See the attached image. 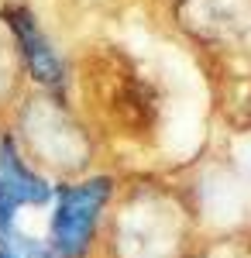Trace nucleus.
<instances>
[{
	"label": "nucleus",
	"mask_w": 251,
	"mask_h": 258,
	"mask_svg": "<svg viewBox=\"0 0 251 258\" xmlns=\"http://www.w3.org/2000/svg\"><path fill=\"white\" fill-rule=\"evenodd\" d=\"M114 182L107 176H93L83 182H69L55 189V210L48 220V248L55 258H86L97 234L100 214L110 200Z\"/></svg>",
	"instance_id": "1"
},
{
	"label": "nucleus",
	"mask_w": 251,
	"mask_h": 258,
	"mask_svg": "<svg viewBox=\"0 0 251 258\" xmlns=\"http://www.w3.org/2000/svg\"><path fill=\"white\" fill-rule=\"evenodd\" d=\"M52 200L48 179L38 176L14 138H0V238L14 231V217L21 207H41Z\"/></svg>",
	"instance_id": "2"
},
{
	"label": "nucleus",
	"mask_w": 251,
	"mask_h": 258,
	"mask_svg": "<svg viewBox=\"0 0 251 258\" xmlns=\"http://www.w3.org/2000/svg\"><path fill=\"white\" fill-rule=\"evenodd\" d=\"M4 21L11 24V31H14V38L21 45V55H24V66L31 69V76L41 86H48V90H62V83H66L62 62H58L52 41L45 38V31L38 28L35 14L28 7L11 4V7H4Z\"/></svg>",
	"instance_id": "3"
},
{
	"label": "nucleus",
	"mask_w": 251,
	"mask_h": 258,
	"mask_svg": "<svg viewBox=\"0 0 251 258\" xmlns=\"http://www.w3.org/2000/svg\"><path fill=\"white\" fill-rule=\"evenodd\" d=\"M0 258H55V255H52L48 244L11 231L7 238H0Z\"/></svg>",
	"instance_id": "4"
}]
</instances>
